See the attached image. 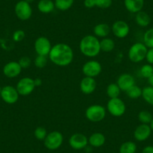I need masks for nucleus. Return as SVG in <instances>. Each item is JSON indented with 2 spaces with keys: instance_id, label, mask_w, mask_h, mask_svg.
Listing matches in <instances>:
<instances>
[{
  "instance_id": "nucleus-1",
  "label": "nucleus",
  "mask_w": 153,
  "mask_h": 153,
  "mask_svg": "<svg viewBox=\"0 0 153 153\" xmlns=\"http://www.w3.org/2000/svg\"><path fill=\"white\" fill-rule=\"evenodd\" d=\"M74 51L71 47L65 43H58L52 47L48 59L54 65L66 67L71 64L74 59Z\"/></svg>"
},
{
  "instance_id": "nucleus-2",
  "label": "nucleus",
  "mask_w": 153,
  "mask_h": 153,
  "mask_svg": "<svg viewBox=\"0 0 153 153\" xmlns=\"http://www.w3.org/2000/svg\"><path fill=\"white\" fill-rule=\"evenodd\" d=\"M80 53L89 58H95L101 53L100 41L94 35H85L79 44Z\"/></svg>"
},
{
  "instance_id": "nucleus-3",
  "label": "nucleus",
  "mask_w": 153,
  "mask_h": 153,
  "mask_svg": "<svg viewBox=\"0 0 153 153\" xmlns=\"http://www.w3.org/2000/svg\"><path fill=\"white\" fill-rule=\"evenodd\" d=\"M148 48L143 42H136L131 46L128 51L129 60L134 63H139L146 59Z\"/></svg>"
},
{
  "instance_id": "nucleus-4",
  "label": "nucleus",
  "mask_w": 153,
  "mask_h": 153,
  "mask_svg": "<svg viewBox=\"0 0 153 153\" xmlns=\"http://www.w3.org/2000/svg\"><path fill=\"white\" fill-rule=\"evenodd\" d=\"M107 114V109L101 104L90 105L85 112L86 118L92 123H99L104 120Z\"/></svg>"
},
{
  "instance_id": "nucleus-5",
  "label": "nucleus",
  "mask_w": 153,
  "mask_h": 153,
  "mask_svg": "<svg viewBox=\"0 0 153 153\" xmlns=\"http://www.w3.org/2000/svg\"><path fill=\"white\" fill-rule=\"evenodd\" d=\"M107 110L113 117H120L126 113V105L121 98H110L107 104Z\"/></svg>"
},
{
  "instance_id": "nucleus-6",
  "label": "nucleus",
  "mask_w": 153,
  "mask_h": 153,
  "mask_svg": "<svg viewBox=\"0 0 153 153\" xmlns=\"http://www.w3.org/2000/svg\"><path fill=\"white\" fill-rule=\"evenodd\" d=\"M63 140L64 137L61 132L59 131H53L48 134L44 140V144L49 150H56L62 145Z\"/></svg>"
},
{
  "instance_id": "nucleus-7",
  "label": "nucleus",
  "mask_w": 153,
  "mask_h": 153,
  "mask_svg": "<svg viewBox=\"0 0 153 153\" xmlns=\"http://www.w3.org/2000/svg\"><path fill=\"white\" fill-rule=\"evenodd\" d=\"M14 13L19 20L26 21L29 20L32 15V8L31 4L25 0H20L14 6Z\"/></svg>"
},
{
  "instance_id": "nucleus-8",
  "label": "nucleus",
  "mask_w": 153,
  "mask_h": 153,
  "mask_svg": "<svg viewBox=\"0 0 153 153\" xmlns=\"http://www.w3.org/2000/svg\"><path fill=\"white\" fill-rule=\"evenodd\" d=\"M16 89H17L20 95L28 96L30 94H32L35 89L34 79L29 77V76L23 77L17 82Z\"/></svg>"
},
{
  "instance_id": "nucleus-9",
  "label": "nucleus",
  "mask_w": 153,
  "mask_h": 153,
  "mask_svg": "<svg viewBox=\"0 0 153 153\" xmlns=\"http://www.w3.org/2000/svg\"><path fill=\"white\" fill-rule=\"evenodd\" d=\"M102 71V66L101 63L96 60H89L83 64L82 72L85 76H89L95 78Z\"/></svg>"
},
{
  "instance_id": "nucleus-10",
  "label": "nucleus",
  "mask_w": 153,
  "mask_h": 153,
  "mask_svg": "<svg viewBox=\"0 0 153 153\" xmlns=\"http://www.w3.org/2000/svg\"><path fill=\"white\" fill-rule=\"evenodd\" d=\"M52 47L51 41L45 36L38 37L34 43V49L37 55L48 56L52 49Z\"/></svg>"
},
{
  "instance_id": "nucleus-11",
  "label": "nucleus",
  "mask_w": 153,
  "mask_h": 153,
  "mask_svg": "<svg viewBox=\"0 0 153 153\" xmlns=\"http://www.w3.org/2000/svg\"><path fill=\"white\" fill-rule=\"evenodd\" d=\"M0 97L2 101L6 104H14L17 102L20 95H19L16 87L8 85V86H5L2 88Z\"/></svg>"
},
{
  "instance_id": "nucleus-12",
  "label": "nucleus",
  "mask_w": 153,
  "mask_h": 153,
  "mask_svg": "<svg viewBox=\"0 0 153 153\" xmlns=\"http://www.w3.org/2000/svg\"><path fill=\"white\" fill-rule=\"evenodd\" d=\"M130 26L124 20H117L113 23L111 31L115 37L118 38H125L130 33Z\"/></svg>"
},
{
  "instance_id": "nucleus-13",
  "label": "nucleus",
  "mask_w": 153,
  "mask_h": 153,
  "mask_svg": "<svg viewBox=\"0 0 153 153\" xmlns=\"http://www.w3.org/2000/svg\"><path fill=\"white\" fill-rule=\"evenodd\" d=\"M68 143L73 149L81 150L87 146L89 140L87 137L83 134L75 133L70 137Z\"/></svg>"
},
{
  "instance_id": "nucleus-14",
  "label": "nucleus",
  "mask_w": 153,
  "mask_h": 153,
  "mask_svg": "<svg viewBox=\"0 0 153 153\" xmlns=\"http://www.w3.org/2000/svg\"><path fill=\"white\" fill-rule=\"evenodd\" d=\"M22 68L18 62L11 61L6 63L3 67V74L8 78H15L20 74Z\"/></svg>"
},
{
  "instance_id": "nucleus-15",
  "label": "nucleus",
  "mask_w": 153,
  "mask_h": 153,
  "mask_svg": "<svg viewBox=\"0 0 153 153\" xmlns=\"http://www.w3.org/2000/svg\"><path fill=\"white\" fill-rule=\"evenodd\" d=\"M151 127L149 125L146 124H140L135 128L134 131V137L137 141L143 142V141L146 140L149 138L152 134Z\"/></svg>"
},
{
  "instance_id": "nucleus-16",
  "label": "nucleus",
  "mask_w": 153,
  "mask_h": 153,
  "mask_svg": "<svg viewBox=\"0 0 153 153\" xmlns=\"http://www.w3.org/2000/svg\"><path fill=\"white\" fill-rule=\"evenodd\" d=\"M117 83L121 91L126 92L131 86L135 85V79L133 75H131V74L124 73L119 76Z\"/></svg>"
},
{
  "instance_id": "nucleus-17",
  "label": "nucleus",
  "mask_w": 153,
  "mask_h": 153,
  "mask_svg": "<svg viewBox=\"0 0 153 153\" xmlns=\"http://www.w3.org/2000/svg\"><path fill=\"white\" fill-rule=\"evenodd\" d=\"M96 80L93 77L84 76L80 83V89L85 95H90L96 89Z\"/></svg>"
},
{
  "instance_id": "nucleus-18",
  "label": "nucleus",
  "mask_w": 153,
  "mask_h": 153,
  "mask_svg": "<svg viewBox=\"0 0 153 153\" xmlns=\"http://www.w3.org/2000/svg\"><path fill=\"white\" fill-rule=\"evenodd\" d=\"M144 2V0H124V5L128 11L137 14L143 10Z\"/></svg>"
},
{
  "instance_id": "nucleus-19",
  "label": "nucleus",
  "mask_w": 153,
  "mask_h": 153,
  "mask_svg": "<svg viewBox=\"0 0 153 153\" xmlns=\"http://www.w3.org/2000/svg\"><path fill=\"white\" fill-rule=\"evenodd\" d=\"M111 28L108 24L105 23H100L95 25L93 28V33L97 38H107L110 33Z\"/></svg>"
},
{
  "instance_id": "nucleus-20",
  "label": "nucleus",
  "mask_w": 153,
  "mask_h": 153,
  "mask_svg": "<svg viewBox=\"0 0 153 153\" xmlns=\"http://www.w3.org/2000/svg\"><path fill=\"white\" fill-rule=\"evenodd\" d=\"M89 140V143L91 146L95 147V148H99L102 146L106 142V137L104 134L101 132H95L92 134L88 138Z\"/></svg>"
},
{
  "instance_id": "nucleus-21",
  "label": "nucleus",
  "mask_w": 153,
  "mask_h": 153,
  "mask_svg": "<svg viewBox=\"0 0 153 153\" xmlns=\"http://www.w3.org/2000/svg\"><path fill=\"white\" fill-rule=\"evenodd\" d=\"M38 10L42 14H50L56 8L53 0H40L37 5Z\"/></svg>"
},
{
  "instance_id": "nucleus-22",
  "label": "nucleus",
  "mask_w": 153,
  "mask_h": 153,
  "mask_svg": "<svg viewBox=\"0 0 153 153\" xmlns=\"http://www.w3.org/2000/svg\"><path fill=\"white\" fill-rule=\"evenodd\" d=\"M135 14V22L140 27H147L151 23V17L145 11H140Z\"/></svg>"
},
{
  "instance_id": "nucleus-23",
  "label": "nucleus",
  "mask_w": 153,
  "mask_h": 153,
  "mask_svg": "<svg viewBox=\"0 0 153 153\" xmlns=\"http://www.w3.org/2000/svg\"><path fill=\"white\" fill-rule=\"evenodd\" d=\"M100 46H101V51L105 53H110L114 50L115 42L112 38H104L100 41Z\"/></svg>"
},
{
  "instance_id": "nucleus-24",
  "label": "nucleus",
  "mask_w": 153,
  "mask_h": 153,
  "mask_svg": "<svg viewBox=\"0 0 153 153\" xmlns=\"http://www.w3.org/2000/svg\"><path fill=\"white\" fill-rule=\"evenodd\" d=\"M121 89L119 87L117 83H110L107 86V89H106V92H107V96L110 98H120V95L121 93Z\"/></svg>"
},
{
  "instance_id": "nucleus-25",
  "label": "nucleus",
  "mask_w": 153,
  "mask_h": 153,
  "mask_svg": "<svg viewBox=\"0 0 153 153\" xmlns=\"http://www.w3.org/2000/svg\"><path fill=\"white\" fill-rule=\"evenodd\" d=\"M74 3V0H55L54 4L56 9L65 11L70 9Z\"/></svg>"
},
{
  "instance_id": "nucleus-26",
  "label": "nucleus",
  "mask_w": 153,
  "mask_h": 153,
  "mask_svg": "<svg viewBox=\"0 0 153 153\" xmlns=\"http://www.w3.org/2000/svg\"><path fill=\"white\" fill-rule=\"evenodd\" d=\"M137 146L133 141L124 142L120 147V153H136Z\"/></svg>"
},
{
  "instance_id": "nucleus-27",
  "label": "nucleus",
  "mask_w": 153,
  "mask_h": 153,
  "mask_svg": "<svg viewBox=\"0 0 153 153\" xmlns=\"http://www.w3.org/2000/svg\"><path fill=\"white\" fill-rule=\"evenodd\" d=\"M143 99L150 105H153V87L152 86H146L142 89Z\"/></svg>"
},
{
  "instance_id": "nucleus-28",
  "label": "nucleus",
  "mask_w": 153,
  "mask_h": 153,
  "mask_svg": "<svg viewBox=\"0 0 153 153\" xmlns=\"http://www.w3.org/2000/svg\"><path fill=\"white\" fill-rule=\"evenodd\" d=\"M138 120L141 124H146L149 125L152 120L153 117L152 113L148 110H141L138 113Z\"/></svg>"
},
{
  "instance_id": "nucleus-29",
  "label": "nucleus",
  "mask_w": 153,
  "mask_h": 153,
  "mask_svg": "<svg viewBox=\"0 0 153 153\" xmlns=\"http://www.w3.org/2000/svg\"><path fill=\"white\" fill-rule=\"evenodd\" d=\"M143 43L147 48H153V27L147 29L143 36Z\"/></svg>"
},
{
  "instance_id": "nucleus-30",
  "label": "nucleus",
  "mask_w": 153,
  "mask_h": 153,
  "mask_svg": "<svg viewBox=\"0 0 153 153\" xmlns=\"http://www.w3.org/2000/svg\"><path fill=\"white\" fill-rule=\"evenodd\" d=\"M126 92L127 96L131 99H137L142 96V89L137 85H134Z\"/></svg>"
},
{
  "instance_id": "nucleus-31",
  "label": "nucleus",
  "mask_w": 153,
  "mask_h": 153,
  "mask_svg": "<svg viewBox=\"0 0 153 153\" xmlns=\"http://www.w3.org/2000/svg\"><path fill=\"white\" fill-rule=\"evenodd\" d=\"M140 73L143 78H149L153 74V65L150 64L143 65L140 69Z\"/></svg>"
},
{
  "instance_id": "nucleus-32",
  "label": "nucleus",
  "mask_w": 153,
  "mask_h": 153,
  "mask_svg": "<svg viewBox=\"0 0 153 153\" xmlns=\"http://www.w3.org/2000/svg\"><path fill=\"white\" fill-rule=\"evenodd\" d=\"M48 134V132L47 129L42 126H38L34 131V136L38 140H45Z\"/></svg>"
},
{
  "instance_id": "nucleus-33",
  "label": "nucleus",
  "mask_w": 153,
  "mask_h": 153,
  "mask_svg": "<svg viewBox=\"0 0 153 153\" xmlns=\"http://www.w3.org/2000/svg\"><path fill=\"white\" fill-rule=\"evenodd\" d=\"M48 62V56H41V55H37L36 58L35 59V67L38 68H43L45 66L47 65Z\"/></svg>"
},
{
  "instance_id": "nucleus-34",
  "label": "nucleus",
  "mask_w": 153,
  "mask_h": 153,
  "mask_svg": "<svg viewBox=\"0 0 153 153\" xmlns=\"http://www.w3.org/2000/svg\"><path fill=\"white\" fill-rule=\"evenodd\" d=\"M95 7L101 8V9H107L113 5V0H95Z\"/></svg>"
},
{
  "instance_id": "nucleus-35",
  "label": "nucleus",
  "mask_w": 153,
  "mask_h": 153,
  "mask_svg": "<svg viewBox=\"0 0 153 153\" xmlns=\"http://www.w3.org/2000/svg\"><path fill=\"white\" fill-rule=\"evenodd\" d=\"M26 37V33L22 29H17L13 33V40L15 42H20L23 40Z\"/></svg>"
},
{
  "instance_id": "nucleus-36",
  "label": "nucleus",
  "mask_w": 153,
  "mask_h": 153,
  "mask_svg": "<svg viewBox=\"0 0 153 153\" xmlns=\"http://www.w3.org/2000/svg\"><path fill=\"white\" fill-rule=\"evenodd\" d=\"M19 64L22 68H28L32 65V60L29 56H23L19 59Z\"/></svg>"
},
{
  "instance_id": "nucleus-37",
  "label": "nucleus",
  "mask_w": 153,
  "mask_h": 153,
  "mask_svg": "<svg viewBox=\"0 0 153 153\" xmlns=\"http://www.w3.org/2000/svg\"><path fill=\"white\" fill-rule=\"evenodd\" d=\"M145 59L146 60L148 64L153 65V48H148Z\"/></svg>"
},
{
  "instance_id": "nucleus-38",
  "label": "nucleus",
  "mask_w": 153,
  "mask_h": 153,
  "mask_svg": "<svg viewBox=\"0 0 153 153\" xmlns=\"http://www.w3.org/2000/svg\"><path fill=\"white\" fill-rule=\"evenodd\" d=\"M83 4L86 8H92L95 7V0H84Z\"/></svg>"
},
{
  "instance_id": "nucleus-39",
  "label": "nucleus",
  "mask_w": 153,
  "mask_h": 153,
  "mask_svg": "<svg viewBox=\"0 0 153 153\" xmlns=\"http://www.w3.org/2000/svg\"><path fill=\"white\" fill-rule=\"evenodd\" d=\"M142 153H153V146H147L144 147Z\"/></svg>"
},
{
  "instance_id": "nucleus-40",
  "label": "nucleus",
  "mask_w": 153,
  "mask_h": 153,
  "mask_svg": "<svg viewBox=\"0 0 153 153\" xmlns=\"http://www.w3.org/2000/svg\"><path fill=\"white\" fill-rule=\"evenodd\" d=\"M34 82H35V87L42 86V80L41 78H39V77H37V78L34 79Z\"/></svg>"
},
{
  "instance_id": "nucleus-41",
  "label": "nucleus",
  "mask_w": 153,
  "mask_h": 153,
  "mask_svg": "<svg viewBox=\"0 0 153 153\" xmlns=\"http://www.w3.org/2000/svg\"><path fill=\"white\" fill-rule=\"evenodd\" d=\"M147 80H148V83L149 84V86H152L153 87V74L150 76L149 78L147 79Z\"/></svg>"
},
{
  "instance_id": "nucleus-42",
  "label": "nucleus",
  "mask_w": 153,
  "mask_h": 153,
  "mask_svg": "<svg viewBox=\"0 0 153 153\" xmlns=\"http://www.w3.org/2000/svg\"><path fill=\"white\" fill-rule=\"evenodd\" d=\"M149 126H150V127H151L152 131V132H153V119H152V120L151 123L149 124Z\"/></svg>"
},
{
  "instance_id": "nucleus-43",
  "label": "nucleus",
  "mask_w": 153,
  "mask_h": 153,
  "mask_svg": "<svg viewBox=\"0 0 153 153\" xmlns=\"http://www.w3.org/2000/svg\"><path fill=\"white\" fill-rule=\"evenodd\" d=\"M25 1H26V2H27L28 3L31 4V3H32V2H33L35 0H25Z\"/></svg>"
},
{
  "instance_id": "nucleus-44",
  "label": "nucleus",
  "mask_w": 153,
  "mask_h": 153,
  "mask_svg": "<svg viewBox=\"0 0 153 153\" xmlns=\"http://www.w3.org/2000/svg\"><path fill=\"white\" fill-rule=\"evenodd\" d=\"M2 87H1V86H0V93H1V91H2Z\"/></svg>"
}]
</instances>
